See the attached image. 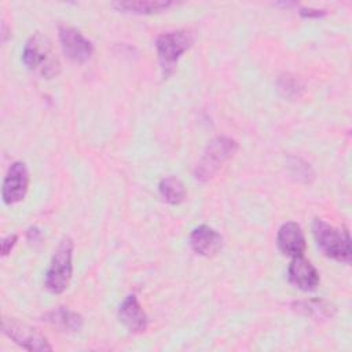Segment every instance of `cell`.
Wrapping results in <instances>:
<instances>
[{
  "label": "cell",
  "mask_w": 352,
  "mask_h": 352,
  "mask_svg": "<svg viewBox=\"0 0 352 352\" xmlns=\"http://www.w3.org/2000/svg\"><path fill=\"white\" fill-rule=\"evenodd\" d=\"M22 62L43 78H52L60 73V62L55 55L51 41L41 33L32 34L22 50Z\"/></svg>",
  "instance_id": "obj_1"
},
{
  "label": "cell",
  "mask_w": 352,
  "mask_h": 352,
  "mask_svg": "<svg viewBox=\"0 0 352 352\" xmlns=\"http://www.w3.org/2000/svg\"><path fill=\"white\" fill-rule=\"evenodd\" d=\"M238 143L230 136H216L205 147L194 168V179L199 183L212 180L220 168L234 157Z\"/></svg>",
  "instance_id": "obj_2"
},
{
  "label": "cell",
  "mask_w": 352,
  "mask_h": 352,
  "mask_svg": "<svg viewBox=\"0 0 352 352\" xmlns=\"http://www.w3.org/2000/svg\"><path fill=\"white\" fill-rule=\"evenodd\" d=\"M312 234L322 253L336 261L349 264L352 258L351 238L346 230H340L320 219L312 221Z\"/></svg>",
  "instance_id": "obj_3"
},
{
  "label": "cell",
  "mask_w": 352,
  "mask_h": 352,
  "mask_svg": "<svg viewBox=\"0 0 352 352\" xmlns=\"http://www.w3.org/2000/svg\"><path fill=\"white\" fill-rule=\"evenodd\" d=\"M73 250L74 243L72 238L63 236L52 254L44 276V286L50 293L59 294L67 289L73 274Z\"/></svg>",
  "instance_id": "obj_4"
},
{
  "label": "cell",
  "mask_w": 352,
  "mask_h": 352,
  "mask_svg": "<svg viewBox=\"0 0 352 352\" xmlns=\"http://www.w3.org/2000/svg\"><path fill=\"white\" fill-rule=\"evenodd\" d=\"M194 36L188 30H173L161 33L155 38V50L164 77L173 73L182 55L192 45Z\"/></svg>",
  "instance_id": "obj_5"
},
{
  "label": "cell",
  "mask_w": 352,
  "mask_h": 352,
  "mask_svg": "<svg viewBox=\"0 0 352 352\" xmlns=\"http://www.w3.org/2000/svg\"><path fill=\"white\" fill-rule=\"evenodd\" d=\"M1 329H3V333L10 340H12L16 345H19L26 351H32V352L52 351V345L48 342V340L28 323H23L14 318H4Z\"/></svg>",
  "instance_id": "obj_6"
},
{
  "label": "cell",
  "mask_w": 352,
  "mask_h": 352,
  "mask_svg": "<svg viewBox=\"0 0 352 352\" xmlns=\"http://www.w3.org/2000/svg\"><path fill=\"white\" fill-rule=\"evenodd\" d=\"M29 188V170L26 164L15 161L10 165L1 184V198L6 205L21 202Z\"/></svg>",
  "instance_id": "obj_7"
},
{
  "label": "cell",
  "mask_w": 352,
  "mask_h": 352,
  "mask_svg": "<svg viewBox=\"0 0 352 352\" xmlns=\"http://www.w3.org/2000/svg\"><path fill=\"white\" fill-rule=\"evenodd\" d=\"M59 41L65 55L77 63L87 62L94 54V44L72 26H59Z\"/></svg>",
  "instance_id": "obj_8"
},
{
  "label": "cell",
  "mask_w": 352,
  "mask_h": 352,
  "mask_svg": "<svg viewBox=\"0 0 352 352\" xmlns=\"http://www.w3.org/2000/svg\"><path fill=\"white\" fill-rule=\"evenodd\" d=\"M287 279L293 286L304 292L315 290L320 280L318 270L304 256L292 257L287 267Z\"/></svg>",
  "instance_id": "obj_9"
},
{
  "label": "cell",
  "mask_w": 352,
  "mask_h": 352,
  "mask_svg": "<svg viewBox=\"0 0 352 352\" xmlns=\"http://www.w3.org/2000/svg\"><path fill=\"white\" fill-rule=\"evenodd\" d=\"M276 245L285 256H302L305 250V236L300 224L294 221L283 223L276 234Z\"/></svg>",
  "instance_id": "obj_10"
},
{
  "label": "cell",
  "mask_w": 352,
  "mask_h": 352,
  "mask_svg": "<svg viewBox=\"0 0 352 352\" xmlns=\"http://www.w3.org/2000/svg\"><path fill=\"white\" fill-rule=\"evenodd\" d=\"M118 319L131 333H142L148 324V318L135 294L122 300L118 307Z\"/></svg>",
  "instance_id": "obj_11"
},
{
  "label": "cell",
  "mask_w": 352,
  "mask_h": 352,
  "mask_svg": "<svg viewBox=\"0 0 352 352\" xmlns=\"http://www.w3.org/2000/svg\"><path fill=\"white\" fill-rule=\"evenodd\" d=\"M221 235L206 224L195 227L190 234V246L199 256L212 257L221 249Z\"/></svg>",
  "instance_id": "obj_12"
},
{
  "label": "cell",
  "mask_w": 352,
  "mask_h": 352,
  "mask_svg": "<svg viewBox=\"0 0 352 352\" xmlns=\"http://www.w3.org/2000/svg\"><path fill=\"white\" fill-rule=\"evenodd\" d=\"M43 318L47 323L59 329L60 331H78L84 324V319L78 312L65 307H58L47 312Z\"/></svg>",
  "instance_id": "obj_13"
},
{
  "label": "cell",
  "mask_w": 352,
  "mask_h": 352,
  "mask_svg": "<svg viewBox=\"0 0 352 352\" xmlns=\"http://www.w3.org/2000/svg\"><path fill=\"white\" fill-rule=\"evenodd\" d=\"M172 6V1L164 0H128V1H116L111 3V7L121 12L138 14V15H150L161 12Z\"/></svg>",
  "instance_id": "obj_14"
},
{
  "label": "cell",
  "mask_w": 352,
  "mask_h": 352,
  "mask_svg": "<svg viewBox=\"0 0 352 352\" xmlns=\"http://www.w3.org/2000/svg\"><path fill=\"white\" fill-rule=\"evenodd\" d=\"M292 308L305 316L311 318H331L336 312L334 305H331L329 301L322 298H311V300H302V301H294L292 304Z\"/></svg>",
  "instance_id": "obj_15"
},
{
  "label": "cell",
  "mask_w": 352,
  "mask_h": 352,
  "mask_svg": "<svg viewBox=\"0 0 352 352\" xmlns=\"http://www.w3.org/2000/svg\"><path fill=\"white\" fill-rule=\"evenodd\" d=\"M158 191L165 202L170 205H177L186 198V188L180 179L175 176H166L160 180Z\"/></svg>",
  "instance_id": "obj_16"
},
{
  "label": "cell",
  "mask_w": 352,
  "mask_h": 352,
  "mask_svg": "<svg viewBox=\"0 0 352 352\" xmlns=\"http://www.w3.org/2000/svg\"><path fill=\"white\" fill-rule=\"evenodd\" d=\"M276 84H278L279 92L289 99L300 98L304 92V84L296 76H292L289 73L279 76Z\"/></svg>",
  "instance_id": "obj_17"
},
{
  "label": "cell",
  "mask_w": 352,
  "mask_h": 352,
  "mask_svg": "<svg viewBox=\"0 0 352 352\" xmlns=\"http://www.w3.org/2000/svg\"><path fill=\"white\" fill-rule=\"evenodd\" d=\"M294 162L296 164L290 162V166L293 169V175H297L298 179H304V182H308V179L314 176L309 164H307V162H304L298 158H294Z\"/></svg>",
  "instance_id": "obj_18"
},
{
  "label": "cell",
  "mask_w": 352,
  "mask_h": 352,
  "mask_svg": "<svg viewBox=\"0 0 352 352\" xmlns=\"http://www.w3.org/2000/svg\"><path fill=\"white\" fill-rule=\"evenodd\" d=\"M16 241H18L16 234H10V235L4 236V238L1 239V254H3V256H7V254L12 250V248L15 246Z\"/></svg>",
  "instance_id": "obj_19"
},
{
  "label": "cell",
  "mask_w": 352,
  "mask_h": 352,
  "mask_svg": "<svg viewBox=\"0 0 352 352\" xmlns=\"http://www.w3.org/2000/svg\"><path fill=\"white\" fill-rule=\"evenodd\" d=\"M300 15L302 18H322L326 15V11L324 10H320V8H312V7H302L300 8Z\"/></svg>",
  "instance_id": "obj_20"
}]
</instances>
